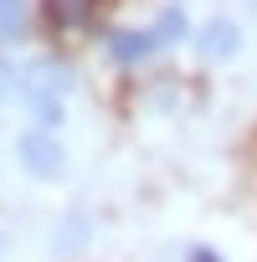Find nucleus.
I'll return each instance as SVG.
<instances>
[{
  "instance_id": "nucleus-1",
  "label": "nucleus",
  "mask_w": 257,
  "mask_h": 262,
  "mask_svg": "<svg viewBox=\"0 0 257 262\" xmlns=\"http://www.w3.org/2000/svg\"><path fill=\"white\" fill-rule=\"evenodd\" d=\"M21 88L31 103H62V93L72 88V67L67 62H31L21 72Z\"/></svg>"
},
{
  "instance_id": "nucleus-2",
  "label": "nucleus",
  "mask_w": 257,
  "mask_h": 262,
  "mask_svg": "<svg viewBox=\"0 0 257 262\" xmlns=\"http://www.w3.org/2000/svg\"><path fill=\"white\" fill-rule=\"evenodd\" d=\"M16 155H21V165H26L31 175H57V170H62V144H57L52 134H41V128H31V134L16 139Z\"/></svg>"
},
{
  "instance_id": "nucleus-3",
  "label": "nucleus",
  "mask_w": 257,
  "mask_h": 262,
  "mask_svg": "<svg viewBox=\"0 0 257 262\" xmlns=\"http://www.w3.org/2000/svg\"><path fill=\"white\" fill-rule=\"evenodd\" d=\"M237 47H242L237 21H211V26L201 31V62H226Z\"/></svg>"
},
{
  "instance_id": "nucleus-4",
  "label": "nucleus",
  "mask_w": 257,
  "mask_h": 262,
  "mask_svg": "<svg viewBox=\"0 0 257 262\" xmlns=\"http://www.w3.org/2000/svg\"><path fill=\"white\" fill-rule=\"evenodd\" d=\"M47 21L57 31H77L82 21H93V0H47Z\"/></svg>"
},
{
  "instance_id": "nucleus-5",
  "label": "nucleus",
  "mask_w": 257,
  "mask_h": 262,
  "mask_svg": "<svg viewBox=\"0 0 257 262\" xmlns=\"http://www.w3.org/2000/svg\"><path fill=\"white\" fill-rule=\"evenodd\" d=\"M21 36H26V6L0 0V41H21Z\"/></svg>"
},
{
  "instance_id": "nucleus-6",
  "label": "nucleus",
  "mask_w": 257,
  "mask_h": 262,
  "mask_svg": "<svg viewBox=\"0 0 257 262\" xmlns=\"http://www.w3.org/2000/svg\"><path fill=\"white\" fill-rule=\"evenodd\" d=\"M108 47H113V57H118V62H134V57H144L155 41H149V31H144V36H139V31H113V41H108Z\"/></svg>"
},
{
  "instance_id": "nucleus-7",
  "label": "nucleus",
  "mask_w": 257,
  "mask_h": 262,
  "mask_svg": "<svg viewBox=\"0 0 257 262\" xmlns=\"http://www.w3.org/2000/svg\"><path fill=\"white\" fill-rule=\"evenodd\" d=\"M180 31H185V11H175V6H170V11L160 16V26L149 31V41H155V47H165V41H175Z\"/></svg>"
},
{
  "instance_id": "nucleus-8",
  "label": "nucleus",
  "mask_w": 257,
  "mask_h": 262,
  "mask_svg": "<svg viewBox=\"0 0 257 262\" xmlns=\"http://www.w3.org/2000/svg\"><path fill=\"white\" fill-rule=\"evenodd\" d=\"M82 242H88V221H82V211H72V216H67V231H62L52 247H57V252H72V247H82Z\"/></svg>"
},
{
  "instance_id": "nucleus-9",
  "label": "nucleus",
  "mask_w": 257,
  "mask_h": 262,
  "mask_svg": "<svg viewBox=\"0 0 257 262\" xmlns=\"http://www.w3.org/2000/svg\"><path fill=\"white\" fill-rule=\"evenodd\" d=\"M16 88H21V72H16V62H0V103H6Z\"/></svg>"
},
{
  "instance_id": "nucleus-10",
  "label": "nucleus",
  "mask_w": 257,
  "mask_h": 262,
  "mask_svg": "<svg viewBox=\"0 0 257 262\" xmlns=\"http://www.w3.org/2000/svg\"><path fill=\"white\" fill-rule=\"evenodd\" d=\"M41 123H62V103H31Z\"/></svg>"
},
{
  "instance_id": "nucleus-11",
  "label": "nucleus",
  "mask_w": 257,
  "mask_h": 262,
  "mask_svg": "<svg viewBox=\"0 0 257 262\" xmlns=\"http://www.w3.org/2000/svg\"><path fill=\"white\" fill-rule=\"evenodd\" d=\"M190 262H221V257H216V252H206V247H201V252H196V257H190Z\"/></svg>"
},
{
  "instance_id": "nucleus-12",
  "label": "nucleus",
  "mask_w": 257,
  "mask_h": 262,
  "mask_svg": "<svg viewBox=\"0 0 257 262\" xmlns=\"http://www.w3.org/2000/svg\"><path fill=\"white\" fill-rule=\"evenodd\" d=\"M252 6H257V0H252Z\"/></svg>"
}]
</instances>
